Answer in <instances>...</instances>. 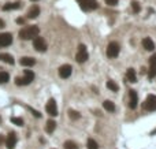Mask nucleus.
<instances>
[{
  "mask_svg": "<svg viewBox=\"0 0 156 149\" xmlns=\"http://www.w3.org/2000/svg\"><path fill=\"white\" fill-rule=\"evenodd\" d=\"M129 97H130V101H129V107L131 110H134L137 107V103H139V96H137V92L134 89H130L129 90Z\"/></svg>",
  "mask_w": 156,
  "mask_h": 149,
  "instance_id": "nucleus-12",
  "label": "nucleus"
},
{
  "mask_svg": "<svg viewBox=\"0 0 156 149\" xmlns=\"http://www.w3.org/2000/svg\"><path fill=\"white\" fill-rule=\"evenodd\" d=\"M86 146H88V149H99L97 142H96L93 138H89L88 140V144H86Z\"/></svg>",
  "mask_w": 156,
  "mask_h": 149,
  "instance_id": "nucleus-25",
  "label": "nucleus"
},
{
  "mask_svg": "<svg viewBox=\"0 0 156 149\" xmlns=\"http://www.w3.org/2000/svg\"><path fill=\"white\" fill-rule=\"evenodd\" d=\"M0 60L4 62V63H8V64H14L15 63L14 57L11 56L10 53H0Z\"/></svg>",
  "mask_w": 156,
  "mask_h": 149,
  "instance_id": "nucleus-18",
  "label": "nucleus"
},
{
  "mask_svg": "<svg viewBox=\"0 0 156 149\" xmlns=\"http://www.w3.org/2000/svg\"><path fill=\"white\" fill-rule=\"evenodd\" d=\"M45 110L47 112L51 115V116H56L58 115V105H56V101L53 99H50L48 100V103L45 105Z\"/></svg>",
  "mask_w": 156,
  "mask_h": 149,
  "instance_id": "nucleus-8",
  "label": "nucleus"
},
{
  "mask_svg": "<svg viewBox=\"0 0 156 149\" xmlns=\"http://www.w3.org/2000/svg\"><path fill=\"white\" fill-rule=\"evenodd\" d=\"M142 47H144L147 51H153L155 49V43H153L149 37H145V39L142 40Z\"/></svg>",
  "mask_w": 156,
  "mask_h": 149,
  "instance_id": "nucleus-16",
  "label": "nucleus"
},
{
  "mask_svg": "<svg viewBox=\"0 0 156 149\" xmlns=\"http://www.w3.org/2000/svg\"><path fill=\"white\" fill-rule=\"evenodd\" d=\"M142 108L145 111H148V112L156 111V96L155 94H149V96L147 97L144 104H142Z\"/></svg>",
  "mask_w": 156,
  "mask_h": 149,
  "instance_id": "nucleus-4",
  "label": "nucleus"
},
{
  "mask_svg": "<svg viewBox=\"0 0 156 149\" xmlns=\"http://www.w3.org/2000/svg\"><path fill=\"white\" fill-rule=\"evenodd\" d=\"M11 122H12L14 124H17V126H23V121H22L21 118L12 116V118H11Z\"/></svg>",
  "mask_w": 156,
  "mask_h": 149,
  "instance_id": "nucleus-28",
  "label": "nucleus"
},
{
  "mask_svg": "<svg viewBox=\"0 0 156 149\" xmlns=\"http://www.w3.org/2000/svg\"><path fill=\"white\" fill-rule=\"evenodd\" d=\"M126 79H128L129 82H131V84L137 82V75H136L134 68H129V70L126 71Z\"/></svg>",
  "mask_w": 156,
  "mask_h": 149,
  "instance_id": "nucleus-15",
  "label": "nucleus"
},
{
  "mask_svg": "<svg viewBox=\"0 0 156 149\" xmlns=\"http://www.w3.org/2000/svg\"><path fill=\"white\" fill-rule=\"evenodd\" d=\"M28 110H29V111H30V112H32V114H33V115H34V116H36V118H39V119H40V118H41V116H43V115L40 114L39 111H36V110H33L32 107H28Z\"/></svg>",
  "mask_w": 156,
  "mask_h": 149,
  "instance_id": "nucleus-29",
  "label": "nucleus"
},
{
  "mask_svg": "<svg viewBox=\"0 0 156 149\" xmlns=\"http://www.w3.org/2000/svg\"><path fill=\"white\" fill-rule=\"evenodd\" d=\"M71 73H73V67H71L70 64H63V66H61L59 67V77L61 78H69L71 75Z\"/></svg>",
  "mask_w": 156,
  "mask_h": 149,
  "instance_id": "nucleus-10",
  "label": "nucleus"
},
{
  "mask_svg": "<svg viewBox=\"0 0 156 149\" xmlns=\"http://www.w3.org/2000/svg\"><path fill=\"white\" fill-rule=\"evenodd\" d=\"M107 88L110 89V90H112V92H118V90H119V86H118L114 81H108V82H107Z\"/></svg>",
  "mask_w": 156,
  "mask_h": 149,
  "instance_id": "nucleus-24",
  "label": "nucleus"
},
{
  "mask_svg": "<svg viewBox=\"0 0 156 149\" xmlns=\"http://www.w3.org/2000/svg\"><path fill=\"white\" fill-rule=\"evenodd\" d=\"M19 63H21L22 66H25V67H32V66L36 64V59L34 57H30V56H23V57H21Z\"/></svg>",
  "mask_w": 156,
  "mask_h": 149,
  "instance_id": "nucleus-14",
  "label": "nucleus"
},
{
  "mask_svg": "<svg viewBox=\"0 0 156 149\" xmlns=\"http://www.w3.org/2000/svg\"><path fill=\"white\" fill-rule=\"evenodd\" d=\"M119 51H121L119 44L115 43V41H112V43H110L108 44V47H107V56L111 57V59H114V57H117L118 55H119Z\"/></svg>",
  "mask_w": 156,
  "mask_h": 149,
  "instance_id": "nucleus-7",
  "label": "nucleus"
},
{
  "mask_svg": "<svg viewBox=\"0 0 156 149\" xmlns=\"http://www.w3.org/2000/svg\"><path fill=\"white\" fill-rule=\"evenodd\" d=\"M88 52H86V47L84 45V44H79L78 45V52L77 55H75V60L78 62V63H84V62L88 60Z\"/></svg>",
  "mask_w": 156,
  "mask_h": 149,
  "instance_id": "nucleus-5",
  "label": "nucleus"
},
{
  "mask_svg": "<svg viewBox=\"0 0 156 149\" xmlns=\"http://www.w3.org/2000/svg\"><path fill=\"white\" fill-rule=\"evenodd\" d=\"M148 77L151 79L156 77V53H153L151 59H149V70H148Z\"/></svg>",
  "mask_w": 156,
  "mask_h": 149,
  "instance_id": "nucleus-9",
  "label": "nucleus"
},
{
  "mask_svg": "<svg viewBox=\"0 0 156 149\" xmlns=\"http://www.w3.org/2000/svg\"><path fill=\"white\" fill-rule=\"evenodd\" d=\"M64 149H78V145L77 144H75L74 141H70V140H69V141H66L64 142Z\"/></svg>",
  "mask_w": 156,
  "mask_h": 149,
  "instance_id": "nucleus-23",
  "label": "nucleus"
},
{
  "mask_svg": "<svg viewBox=\"0 0 156 149\" xmlns=\"http://www.w3.org/2000/svg\"><path fill=\"white\" fill-rule=\"evenodd\" d=\"M10 81V74L6 71H0V84H7Z\"/></svg>",
  "mask_w": 156,
  "mask_h": 149,
  "instance_id": "nucleus-22",
  "label": "nucleus"
},
{
  "mask_svg": "<svg viewBox=\"0 0 156 149\" xmlns=\"http://www.w3.org/2000/svg\"><path fill=\"white\" fill-rule=\"evenodd\" d=\"M39 15H40L39 6H33V7H30V10L28 11V18H30V19H34V18H37Z\"/></svg>",
  "mask_w": 156,
  "mask_h": 149,
  "instance_id": "nucleus-17",
  "label": "nucleus"
},
{
  "mask_svg": "<svg viewBox=\"0 0 156 149\" xmlns=\"http://www.w3.org/2000/svg\"><path fill=\"white\" fill-rule=\"evenodd\" d=\"M30 1H37V0H30Z\"/></svg>",
  "mask_w": 156,
  "mask_h": 149,
  "instance_id": "nucleus-34",
  "label": "nucleus"
},
{
  "mask_svg": "<svg viewBox=\"0 0 156 149\" xmlns=\"http://www.w3.org/2000/svg\"><path fill=\"white\" fill-rule=\"evenodd\" d=\"M106 3L108 4V6H117L118 0H106Z\"/></svg>",
  "mask_w": 156,
  "mask_h": 149,
  "instance_id": "nucleus-30",
  "label": "nucleus"
},
{
  "mask_svg": "<svg viewBox=\"0 0 156 149\" xmlns=\"http://www.w3.org/2000/svg\"><path fill=\"white\" fill-rule=\"evenodd\" d=\"M131 8H133V12H140V10H141V6H140L139 1H131Z\"/></svg>",
  "mask_w": 156,
  "mask_h": 149,
  "instance_id": "nucleus-27",
  "label": "nucleus"
},
{
  "mask_svg": "<svg viewBox=\"0 0 156 149\" xmlns=\"http://www.w3.org/2000/svg\"><path fill=\"white\" fill-rule=\"evenodd\" d=\"M78 3H79V7L84 11H92L99 7L96 0H78Z\"/></svg>",
  "mask_w": 156,
  "mask_h": 149,
  "instance_id": "nucleus-6",
  "label": "nucleus"
},
{
  "mask_svg": "<svg viewBox=\"0 0 156 149\" xmlns=\"http://www.w3.org/2000/svg\"><path fill=\"white\" fill-rule=\"evenodd\" d=\"M34 79V73L30 70H25V75L23 77H17L15 78V85L18 86H25V85H29L32 84V81Z\"/></svg>",
  "mask_w": 156,
  "mask_h": 149,
  "instance_id": "nucleus-2",
  "label": "nucleus"
},
{
  "mask_svg": "<svg viewBox=\"0 0 156 149\" xmlns=\"http://www.w3.org/2000/svg\"><path fill=\"white\" fill-rule=\"evenodd\" d=\"M4 26H6V23H4V21H3V19H0V29H3Z\"/></svg>",
  "mask_w": 156,
  "mask_h": 149,
  "instance_id": "nucleus-32",
  "label": "nucleus"
},
{
  "mask_svg": "<svg viewBox=\"0 0 156 149\" xmlns=\"http://www.w3.org/2000/svg\"><path fill=\"white\" fill-rule=\"evenodd\" d=\"M69 116H70L71 119H74V121H77V119H79V118H81V115L78 114L77 111L70 110V111H69Z\"/></svg>",
  "mask_w": 156,
  "mask_h": 149,
  "instance_id": "nucleus-26",
  "label": "nucleus"
},
{
  "mask_svg": "<svg viewBox=\"0 0 156 149\" xmlns=\"http://www.w3.org/2000/svg\"><path fill=\"white\" fill-rule=\"evenodd\" d=\"M4 140H6V138H4L3 135L0 134V145H1V144H3V142H4Z\"/></svg>",
  "mask_w": 156,
  "mask_h": 149,
  "instance_id": "nucleus-33",
  "label": "nucleus"
},
{
  "mask_svg": "<svg viewBox=\"0 0 156 149\" xmlns=\"http://www.w3.org/2000/svg\"><path fill=\"white\" fill-rule=\"evenodd\" d=\"M103 107H104V110L108 111V112H115V105H114V103L110 101V100H106L103 103Z\"/></svg>",
  "mask_w": 156,
  "mask_h": 149,
  "instance_id": "nucleus-20",
  "label": "nucleus"
},
{
  "mask_svg": "<svg viewBox=\"0 0 156 149\" xmlns=\"http://www.w3.org/2000/svg\"><path fill=\"white\" fill-rule=\"evenodd\" d=\"M17 23H21V25H22V23H25V19H23V18H18Z\"/></svg>",
  "mask_w": 156,
  "mask_h": 149,
  "instance_id": "nucleus-31",
  "label": "nucleus"
},
{
  "mask_svg": "<svg viewBox=\"0 0 156 149\" xmlns=\"http://www.w3.org/2000/svg\"><path fill=\"white\" fill-rule=\"evenodd\" d=\"M11 44H12V36H11V33H1L0 34V48L8 47Z\"/></svg>",
  "mask_w": 156,
  "mask_h": 149,
  "instance_id": "nucleus-11",
  "label": "nucleus"
},
{
  "mask_svg": "<svg viewBox=\"0 0 156 149\" xmlns=\"http://www.w3.org/2000/svg\"><path fill=\"white\" fill-rule=\"evenodd\" d=\"M0 123H1V118H0Z\"/></svg>",
  "mask_w": 156,
  "mask_h": 149,
  "instance_id": "nucleus-35",
  "label": "nucleus"
},
{
  "mask_svg": "<svg viewBox=\"0 0 156 149\" xmlns=\"http://www.w3.org/2000/svg\"><path fill=\"white\" fill-rule=\"evenodd\" d=\"M39 26H26L19 30V39L21 40H33L36 36H39Z\"/></svg>",
  "mask_w": 156,
  "mask_h": 149,
  "instance_id": "nucleus-1",
  "label": "nucleus"
},
{
  "mask_svg": "<svg viewBox=\"0 0 156 149\" xmlns=\"http://www.w3.org/2000/svg\"><path fill=\"white\" fill-rule=\"evenodd\" d=\"M4 142H6V146L8 149H14L15 144H17V135H15V133H10L7 135V138L4 140Z\"/></svg>",
  "mask_w": 156,
  "mask_h": 149,
  "instance_id": "nucleus-13",
  "label": "nucleus"
},
{
  "mask_svg": "<svg viewBox=\"0 0 156 149\" xmlns=\"http://www.w3.org/2000/svg\"><path fill=\"white\" fill-rule=\"evenodd\" d=\"M33 47H34V49L37 52H45L47 48H48V44H47V41L43 37L36 36L34 39H33Z\"/></svg>",
  "mask_w": 156,
  "mask_h": 149,
  "instance_id": "nucleus-3",
  "label": "nucleus"
},
{
  "mask_svg": "<svg viewBox=\"0 0 156 149\" xmlns=\"http://www.w3.org/2000/svg\"><path fill=\"white\" fill-rule=\"evenodd\" d=\"M21 7V3H7L3 6L4 11H10V10H17V8Z\"/></svg>",
  "mask_w": 156,
  "mask_h": 149,
  "instance_id": "nucleus-21",
  "label": "nucleus"
},
{
  "mask_svg": "<svg viewBox=\"0 0 156 149\" xmlns=\"http://www.w3.org/2000/svg\"><path fill=\"white\" fill-rule=\"evenodd\" d=\"M55 129H56V122L52 121V119H50L45 124V132L48 133V134H51V133L55 132Z\"/></svg>",
  "mask_w": 156,
  "mask_h": 149,
  "instance_id": "nucleus-19",
  "label": "nucleus"
}]
</instances>
